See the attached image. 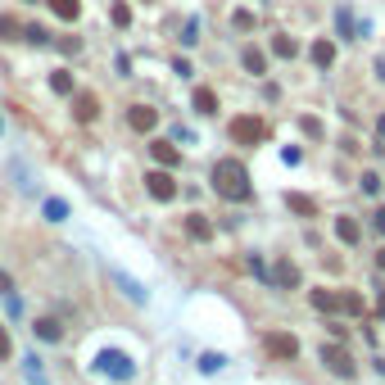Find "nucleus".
Returning <instances> with one entry per match:
<instances>
[{"mask_svg": "<svg viewBox=\"0 0 385 385\" xmlns=\"http://www.w3.org/2000/svg\"><path fill=\"white\" fill-rule=\"evenodd\" d=\"M376 268H385V250H381V254H376Z\"/></svg>", "mask_w": 385, "mask_h": 385, "instance_id": "37", "label": "nucleus"}, {"mask_svg": "<svg viewBox=\"0 0 385 385\" xmlns=\"http://www.w3.org/2000/svg\"><path fill=\"white\" fill-rule=\"evenodd\" d=\"M14 290V281H9V272H0V295H9Z\"/></svg>", "mask_w": 385, "mask_h": 385, "instance_id": "32", "label": "nucleus"}, {"mask_svg": "<svg viewBox=\"0 0 385 385\" xmlns=\"http://www.w3.org/2000/svg\"><path fill=\"white\" fill-rule=\"evenodd\" d=\"M308 55H313V64H317V68H331V64H335V46L327 41V36H317Z\"/></svg>", "mask_w": 385, "mask_h": 385, "instance_id": "11", "label": "nucleus"}, {"mask_svg": "<svg viewBox=\"0 0 385 385\" xmlns=\"http://www.w3.org/2000/svg\"><path fill=\"white\" fill-rule=\"evenodd\" d=\"M376 308H381V313H385V290H381V300H376Z\"/></svg>", "mask_w": 385, "mask_h": 385, "instance_id": "35", "label": "nucleus"}, {"mask_svg": "<svg viewBox=\"0 0 385 385\" xmlns=\"http://www.w3.org/2000/svg\"><path fill=\"white\" fill-rule=\"evenodd\" d=\"M308 300H313L317 313H335V308H340V295H331V290H313Z\"/></svg>", "mask_w": 385, "mask_h": 385, "instance_id": "15", "label": "nucleus"}, {"mask_svg": "<svg viewBox=\"0 0 385 385\" xmlns=\"http://www.w3.org/2000/svg\"><path fill=\"white\" fill-rule=\"evenodd\" d=\"M272 281H277V285H285V290H290V285H300V268H295L290 258H281V263L272 268Z\"/></svg>", "mask_w": 385, "mask_h": 385, "instance_id": "10", "label": "nucleus"}, {"mask_svg": "<svg viewBox=\"0 0 385 385\" xmlns=\"http://www.w3.org/2000/svg\"><path fill=\"white\" fill-rule=\"evenodd\" d=\"M322 363H327V371H335V376H340V381H354L358 376V367H354V358L349 354H344L340 349V344H322Z\"/></svg>", "mask_w": 385, "mask_h": 385, "instance_id": "3", "label": "nucleus"}, {"mask_svg": "<svg viewBox=\"0 0 385 385\" xmlns=\"http://www.w3.org/2000/svg\"><path fill=\"white\" fill-rule=\"evenodd\" d=\"M213 191L222 195V200H236V204L254 195L250 172H245L241 159H218V164H213Z\"/></svg>", "mask_w": 385, "mask_h": 385, "instance_id": "1", "label": "nucleus"}, {"mask_svg": "<svg viewBox=\"0 0 385 385\" xmlns=\"http://www.w3.org/2000/svg\"><path fill=\"white\" fill-rule=\"evenodd\" d=\"M300 127H304L308 136H322V122H317L313 114H304V118H300Z\"/></svg>", "mask_w": 385, "mask_h": 385, "instance_id": "29", "label": "nucleus"}, {"mask_svg": "<svg viewBox=\"0 0 385 385\" xmlns=\"http://www.w3.org/2000/svg\"><path fill=\"white\" fill-rule=\"evenodd\" d=\"M23 36H28V41H36V46L51 41V36H46V28H36V23H32V28H23Z\"/></svg>", "mask_w": 385, "mask_h": 385, "instance_id": "27", "label": "nucleus"}, {"mask_svg": "<svg viewBox=\"0 0 385 385\" xmlns=\"http://www.w3.org/2000/svg\"><path fill=\"white\" fill-rule=\"evenodd\" d=\"M263 136H268V122H263V118H254V114L231 118V141H236V145H258Z\"/></svg>", "mask_w": 385, "mask_h": 385, "instance_id": "2", "label": "nucleus"}, {"mask_svg": "<svg viewBox=\"0 0 385 385\" xmlns=\"http://www.w3.org/2000/svg\"><path fill=\"white\" fill-rule=\"evenodd\" d=\"M285 204H290L300 218H313V213H317V204L308 200V195H300V191H295V195H285Z\"/></svg>", "mask_w": 385, "mask_h": 385, "instance_id": "18", "label": "nucleus"}, {"mask_svg": "<svg viewBox=\"0 0 385 385\" xmlns=\"http://www.w3.org/2000/svg\"><path fill=\"white\" fill-rule=\"evenodd\" d=\"M381 141H385V118H381Z\"/></svg>", "mask_w": 385, "mask_h": 385, "instance_id": "38", "label": "nucleus"}, {"mask_svg": "<svg viewBox=\"0 0 385 385\" xmlns=\"http://www.w3.org/2000/svg\"><path fill=\"white\" fill-rule=\"evenodd\" d=\"M200 367H204V371H218V367H222V354H204Z\"/></svg>", "mask_w": 385, "mask_h": 385, "instance_id": "31", "label": "nucleus"}, {"mask_svg": "<svg viewBox=\"0 0 385 385\" xmlns=\"http://www.w3.org/2000/svg\"><path fill=\"white\" fill-rule=\"evenodd\" d=\"M381 367H385V363H381Z\"/></svg>", "mask_w": 385, "mask_h": 385, "instance_id": "39", "label": "nucleus"}, {"mask_svg": "<svg viewBox=\"0 0 385 385\" xmlns=\"http://www.w3.org/2000/svg\"><path fill=\"white\" fill-rule=\"evenodd\" d=\"M231 23H236L241 32H250V28H254V14H250V9H236V14H231Z\"/></svg>", "mask_w": 385, "mask_h": 385, "instance_id": "25", "label": "nucleus"}, {"mask_svg": "<svg viewBox=\"0 0 385 385\" xmlns=\"http://www.w3.org/2000/svg\"><path fill=\"white\" fill-rule=\"evenodd\" d=\"M51 9H55V14L64 19V23H78V14H82L78 0H51Z\"/></svg>", "mask_w": 385, "mask_h": 385, "instance_id": "19", "label": "nucleus"}, {"mask_svg": "<svg viewBox=\"0 0 385 385\" xmlns=\"http://www.w3.org/2000/svg\"><path fill=\"white\" fill-rule=\"evenodd\" d=\"M186 236H191V241H209V236H213V227H209V218L191 213V218H186Z\"/></svg>", "mask_w": 385, "mask_h": 385, "instance_id": "13", "label": "nucleus"}, {"mask_svg": "<svg viewBox=\"0 0 385 385\" xmlns=\"http://www.w3.org/2000/svg\"><path fill=\"white\" fill-rule=\"evenodd\" d=\"M150 154H154V164H159V168H177V164H181V150H177L172 141H154V145H150Z\"/></svg>", "mask_w": 385, "mask_h": 385, "instance_id": "9", "label": "nucleus"}, {"mask_svg": "<svg viewBox=\"0 0 385 385\" xmlns=\"http://www.w3.org/2000/svg\"><path fill=\"white\" fill-rule=\"evenodd\" d=\"M59 335H64V327L55 317H36V340H59Z\"/></svg>", "mask_w": 385, "mask_h": 385, "instance_id": "17", "label": "nucleus"}, {"mask_svg": "<svg viewBox=\"0 0 385 385\" xmlns=\"http://www.w3.org/2000/svg\"><path fill=\"white\" fill-rule=\"evenodd\" d=\"M95 367L109 371V376H118V381H127V376H132V358H127V354H118V349H105L100 358H95Z\"/></svg>", "mask_w": 385, "mask_h": 385, "instance_id": "5", "label": "nucleus"}, {"mask_svg": "<svg viewBox=\"0 0 385 385\" xmlns=\"http://www.w3.org/2000/svg\"><path fill=\"white\" fill-rule=\"evenodd\" d=\"M59 51H64V55H78L82 41H78V36H59Z\"/></svg>", "mask_w": 385, "mask_h": 385, "instance_id": "28", "label": "nucleus"}, {"mask_svg": "<svg viewBox=\"0 0 385 385\" xmlns=\"http://www.w3.org/2000/svg\"><path fill=\"white\" fill-rule=\"evenodd\" d=\"M195 109H200V114H218V95L209 91V86H200V91H195Z\"/></svg>", "mask_w": 385, "mask_h": 385, "instance_id": "21", "label": "nucleus"}, {"mask_svg": "<svg viewBox=\"0 0 385 385\" xmlns=\"http://www.w3.org/2000/svg\"><path fill=\"white\" fill-rule=\"evenodd\" d=\"M51 91H55V95H73V73L55 68V73H51Z\"/></svg>", "mask_w": 385, "mask_h": 385, "instance_id": "20", "label": "nucleus"}, {"mask_svg": "<svg viewBox=\"0 0 385 385\" xmlns=\"http://www.w3.org/2000/svg\"><path fill=\"white\" fill-rule=\"evenodd\" d=\"M19 32H23V28H19L14 14H0V41H19Z\"/></svg>", "mask_w": 385, "mask_h": 385, "instance_id": "22", "label": "nucleus"}, {"mask_svg": "<svg viewBox=\"0 0 385 385\" xmlns=\"http://www.w3.org/2000/svg\"><path fill=\"white\" fill-rule=\"evenodd\" d=\"M272 55H277V59H295V55H300L295 36H272Z\"/></svg>", "mask_w": 385, "mask_h": 385, "instance_id": "16", "label": "nucleus"}, {"mask_svg": "<svg viewBox=\"0 0 385 385\" xmlns=\"http://www.w3.org/2000/svg\"><path fill=\"white\" fill-rule=\"evenodd\" d=\"M95 114H100V100H95L91 91L73 95V118H78V122H95Z\"/></svg>", "mask_w": 385, "mask_h": 385, "instance_id": "8", "label": "nucleus"}, {"mask_svg": "<svg viewBox=\"0 0 385 385\" xmlns=\"http://www.w3.org/2000/svg\"><path fill=\"white\" fill-rule=\"evenodd\" d=\"M127 122H132V132H154V127H159V109L132 105V109H127Z\"/></svg>", "mask_w": 385, "mask_h": 385, "instance_id": "7", "label": "nucleus"}, {"mask_svg": "<svg viewBox=\"0 0 385 385\" xmlns=\"http://www.w3.org/2000/svg\"><path fill=\"white\" fill-rule=\"evenodd\" d=\"M335 236H340L344 245H358V241H363V231H358L354 218H335Z\"/></svg>", "mask_w": 385, "mask_h": 385, "instance_id": "12", "label": "nucleus"}, {"mask_svg": "<svg viewBox=\"0 0 385 385\" xmlns=\"http://www.w3.org/2000/svg\"><path fill=\"white\" fill-rule=\"evenodd\" d=\"M263 344H268V354H272V358H285V363L300 354V340H295V335H285V331H272Z\"/></svg>", "mask_w": 385, "mask_h": 385, "instance_id": "6", "label": "nucleus"}, {"mask_svg": "<svg viewBox=\"0 0 385 385\" xmlns=\"http://www.w3.org/2000/svg\"><path fill=\"white\" fill-rule=\"evenodd\" d=\"M109 19H114V28H127V23H132V9H127V5H122V0H118V5L109 9Z\"/></svg>", "mask_w": 385, "mask_h": 385, "instance_id": "24", "label": "nucleus"}, {"mask_svg": "<svg viewBox=\"0 0 385 385\" xmlns=\"http://www.w3.org/2000/svg\"><path fill=\"white\" fill-rule=\"evenodd\" d=\"M340 308H344V313H354V317H363V295H340Z\"/></svg>", "mask_w": 385, "mask_h": 385, "instance_id": "23", "label": "nucleus"}, {"mask_svg": "<svg viewBox=\"0 0 385 385\" xmlns=\"http://www.w3.org/2000/svg\"><path fill=\"white\" fill-rule=\"evenodd\" d=\"M376 231L385 236V209H381V213H376Z\"/></svg>", "mask_w": 385, "mask_h": 385, "instance_id": "34", "label": "nucleus"}, {"mask_svg": "<svg viewBox=\"0 0 385 385\" xmlns=\"http://www.w3.org/2000/svg\"><path fill=\"white\" fill-rule=\"evenodd\" d=\"M145 191H150L159 204L177 200V181H172V172H168V168H154V172H145Z\"/></svg>", "mask_w": 385, "mask_h": 385, "instance_id": "4", "label": "nucleus"}, {"mask_svg": "<svg viewBox=\"0 0 385 385\" xmlns=\"http://www.w3.org/2000/svg\"><path fill=\"white\" fill-rule=\"evenodd\" d=\"M0 358H9V335H5V327H0Z\"/></svg>", "mask_w": 385, "mask_h": 385, "instance_id": "33", "label": "nucleus"}, {"mask_svg": "<svg viewBox=\"0 0 385 385\" xmlns=\"http://www.w3.org/2000/svg\"><path fill=\"white\" fill-rule=\"evenodd\" d=\"M46 213H51L55 222H64V218H68V204H64V200H51V204H46Z\"/></svg>", "mask_w": 385, "mask_h": 385, "instance_id": "26", "label": "nucleus"}, {"mask_svg": "<svg viewBox=\"0 0 385 385\" xmlns=\"http://www.w3.org/2000/svg\"><path fill=\"white\" fill-rule=\"evenodd\" d=\"M335 28H340L344 36H349V32H354V19H349V9H340V14H335Z\"/></svg>", "mask_w": 385, "mask_h": 385, "instance_id": "30", "label": "nucleus"}, {"mask_svg": "<svg viewBox=\"0 0 385 385\" xmlns=\"http://www.w3.org/2000/svg\"><path fill=\"white\" fill-rule=\"evenodd\" d=\"M241 64H245V68H250V73H254V78H263V73H268V55H263V51H254V46H250V51H245V55H241Z\"/></svg>", "mask_w": 385, "mask_h": 385, "instance_id": "14", "label": "nucleus"}, {"mask_svg": "<svg viewBox=\"0 0 385 385\" xmlns=\"http://www.w3.org/2000/svg\"><path fill=\"white\" fill-rule=\"evenodd\" d=\"M376 73H381V82H385V59H381V64H376Z\"/></svg>", "mask_w": 385, "mask_h": 385, "instance_id": "36", "label": "nucleus"}]
</instances>
